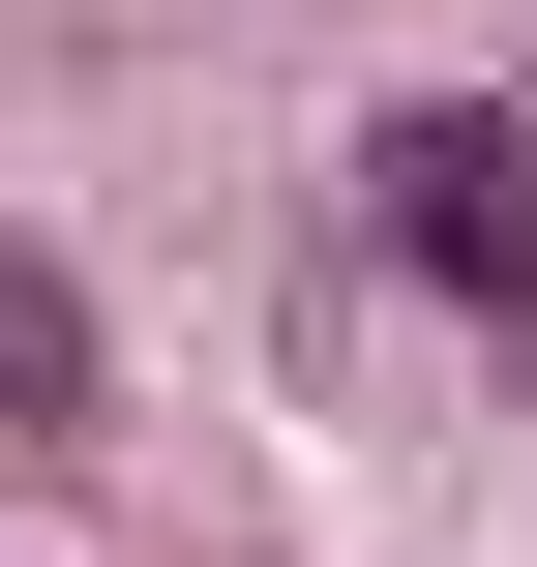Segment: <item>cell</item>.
<instances>
[{"label": "cell", "mask_w": 537, "mask_h": 567, "mask_svg": "<svg viewBox=\"0 0 537 567\" xmlns=\"http://www.w3.org/2000/svg\"><path fill=\"white\" fill-rule=\"evenodd\" d=\"M0 419H30V449H90V419H120V359H90V299H60L30 239H0Z\"/></svg>", "instance_id": "cell-2"}, {"label": "cell", "mask_w": 537, "mask_h": 567, "mask_svg": "<svg viewBox=\"0 0 537 567\" xmlns=\"http://www.w3.org/2000/svg\"><path fill=\"white\" fill-rule=\"evenodd\" d=\"M359 179H389V269H419V299H478V329L537 299V150L508 120H389Z\"/></svg>", "instance_id": "cell-1"}]
</instances>
